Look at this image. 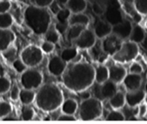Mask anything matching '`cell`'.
I'll return each instance as SVG.
<instances>
[{
  "instance_id": "6da1fadb",
  "label": "cell",
  "mask_w": 147,
  "mask_h": 124,
  "mask_svg": "<svg viewBox=\"0 0 147 124\" xmlns=\"http://www.w3.org/2000/svg\"><path fill=\"white\" fill-rule=\"evenodd\" d=\"M68 90L79 93L88 90L95 82V67L86 62H70L61 75Z\"/></svg>"
},
{
  "instance_id": "7a4b0ae2",
  "label": "cell",
  "mask_w": 147,
  "mask_h": 124,
  "mask_svg": "<svg viewBox=\"0 0 147 124\" xmlns=\"http://www.w3.org/2000/svg\"><path fill=\"white\" fill-rule=\"evenodd\" d=\"M64 100L63 91L54 83L42 84L36 91V106L42 111L57 110L61 108Z\"/></svg>"
},
{
  "instance_id": "3957f363",
  "label": "cell",
  "mask_w": 147,
  "mask_h": 124,
  "mask_svg": "<svg viewBox=\"0 0 147 124\" xmlns=\"http://www.w3.org/2000/svg\"><path fill=\"white\" fill-rule=\"evenodd\" d=\"M24 21L26 25L37 35H44L52 24L48 9L32 4L24 11Z\"/></svg>"
},
{
  "instance_id": "277c9868",
  "label": "cell",
  "mask_w": 147,
  "mask_h": 124,
  "mask_svg": "<svg viewBox=\"0 0 147 124\" xmlns=\"http://www.w3.org/2000/svg\"><path fill=\"white\" fill-rule=\"evenodd\" d=\"M80 119L84 121L98 120L101 117L103 106L101 100L98 98L90 97L82 100L78 108Z\"/></svg>"
},
{
  "instance_id": "5b68a950",
  "label": "cell",
  "mask_w": 147,
  "mask_h": 124,
  "mask_svg": "<svg viewBox=\"0 0 147 124\" xmlns=\"http://www.w3.org/2000/svg\"><path fill=\"white\" fill-rule=\"evenodd\" d=\"M139 53V45L130 40H125L119 51L112 56V59L118 63H127L133 61Z\"/></svg>"
},
{
  "instance_id": "8992f818",
  "label": "cell",
  "mask_w": 147,
  "mask_h": 124,
  "mask_svg": "<svg viewBox=\"0 0 147 124\" xmlns=\"http://www.w3.org/2000/svg\"><path fill=\"white\" fill-rule=\"evenodd\" d=\"M20 57L27 67H36L42 62L44 53L40 47L35 44H30L22 50Z\"/></svg>"
},
{
  "instance_id": "52a82bcc",
  "label": "cell",
  "mask_w": 147,
  "mask_h": 124,
  "mask_svg": "<svg viewBox=\"0 0 147 124\" xmlns=\"http://www.w3.org/2000/svg\"><path fill=\"white\" fill-rule=\"evenodd\" d=\"M20 83L23 88L37 90L43 84V75L35 67H27L21 73Z\"/></svg>"
},
{
  "instance_id": "ba28073f",
  "label": "cell",
  "mask_w": 147,
  "mask_h": 124,
  "mask_svg": "<svg viewBox=\"0 0 147 124\" xmlns=\"http://www.w3.org/2000/svg\"><path fill=\"white\" fill-rule=\"evenodd\" d=\"M96 42L97 37L93 30H90L86 27L72 44L78 47L79 50H88L92 48Z\"/></svg>"
},
{
  "instance_id": "9c48e42d",
  "label": "cell",
  "mask_w": 147,
  "mask_h": 124,
  "mask_svg": "<svg viewBox=\"0 0 147 124\" xmlns=\"http://www.w3.org/2000/svg\"><path fill=\"white\" fill-rule=\"evenodd\" d=\"M100 40H101L100 44H101L102 50L108 56L111 57H112L115 53L119 51L123 42L122 39H121L114 33H111Z\"/></svg>"
},
{
  "instance_id": "30bf717a",
  "label": "cell",
  "mask_w": 147,
  "mask_h": 124,
  "mask_svg": "<svg viewBox=\"0 0 147 124\" xmlns=\"http://www.w3.org/2000/svg\"><path fill=\"white\" fill-rule=\"evenodd\" d=\"M67 63L60 57L55 55L50 57L47 63V71L51 75L59 77L63 74L67 67Z\"/></svg>"
},
{
  "instance_id": "8fae6325",
  "label": "cell",
  "mask_w": 147,
  "mask_h": 124,
  "mask_svg": "<svg viewBox=\"0 0 147 124\" xmlns=\"http://www.w3.org/2000/svg\"><path fill=\"white\" fill-rule=\"evenodd\" d=\"M71 11L67 8H61L55 14L57 23L55 27L60 34H65L69 26V19L71 15Z\"/></svg>"
},
{
  "instance_id": "7c38bea8",
  "label": "cell",
  "mask_w": 147,
  "mask_h": 124,
  "mask_svg": "<svg viewBox=\"0 0 147 124\" xmlns=\"http://www.w3.org/2000/svg\"><path fill=\"white\" fill-rule=\"evenodd\" d=\"M133 29V24L128 20H123L121 22L113 26L112 33L119 36L121 39L125 41L129 38Z\"/></svg>"
},
{
  "instance_id": "4fadbf2b",
  "label": "cell",
  "mask_w": 147,
  "mask_h": 124,
  "mask_svg": "<svg viewBox=\"0 0 147 124\" xmlns=\"http://www.w3.org/2000/svg\"><path fill=\"white\" fill-rule=\"evenodd\" d=\"M126 105L131 108L137 107L139 104L144 101L146 91L145 90L139 89L133 91H126Z\"/></svg>"
},
{
  "instance_id": "5bb4252c",
  "label": "cell",
  "mask_w": 147,
  "mask_h": 124,
  "mask_svg": "<svg viewBox=\"0 0 147 124\" xmlns=\"http://www.w3.org/2000/svg\"><path fill=\"white\" fill-rule=\"evenodd\" d=\"M109 70V80L114 82L116 84L123 83L125 77L127 75V70L123 66L119 64H111L108 66Z\"/></svg>"
},
{
  "instance_id": "9a60e30c",
  "label": "cell",
  "mask_w": 147,
  "mask_h": 124,
  "mask_svg": "<svg viewBox=\"0 0 147 124\" xmlns=\"http://www.w3.org/2000/svg\"><path fill=\"white\" fill-rule=\"evenodd\" d=\"M124 86L126 91H133L141 88L142 84V77L141 74L127 73L122 83Z\"/></svg>"
},
{
  "instance_id": "2e32d148",
  "label": "cell",
  "mask_w": 147,
  "mask_h": 124,
  "mask_svg": "<svg viewBox=\"0 0 147 124\" xmlns=\"http://www.w3.org/2000/svg\"><path fill=\"white\" fill-rule=\"evenodd\" d=\"M113 25L108 22L106 20H98L95 24L93 31L96 37L98 40H102L109 34H111Z\"/></svg>"
},
{
  "instance_id": "e0dca14e",
  "label": "cell",
  "mask_w": 147,
  "mask_h": 124,
  "mask_svg": "<svg viewBox=\"0 0 147 124\" xmlns=\"http://www.w3.org/2000/svg\"><path fill=\"white\" fill-rule=\"evenodd\" d=\"M99 86H100L99 93L100 95V100H109L118 91V84L109 79L103 84Z\"/></svg>"
},
{
  "instance_id": "ac0fdd59",
  "label": "cell",
  "mask_w": 147,
  "mask_h": 124,
  "mask_svg": "<svg viewBox=\"0 0 147 124\" xmlns=\"http://www.w3.org/2000/svg\"><path fill=\"white\" fill-rule=\"evenodd\" d=\"M15 38V34L10 29L0 28V53L12 44Z\"/></svg>"
},
{
  "instance_id": "d6986e66",
  "label": "cell",
  "mask_w": 147,
  "mask_h": 124,
  "mask_svg": "<svg viewBox=\"0 0 147 124\" xmlns=\"http://www.w3.org/2000/svg\"><path fill=\"white\" fill-rule=\"evenodd\" d=\"M109 79V70L108 66L99 64L95 67V82L101 85Z\"/></svg>"
},
{
  "instance_id": "ffe728a7",
  "label": "cell",
  "mask_w": 147,
  "mask_h": 124,
  "mask_svg": "<svg viewBox=\"0 0 147 124\" xmlns=\"http://www.w3.org/2000/svg\"><path fill=\"white\" fill-rule=\"evenodd\" d=\"M109 105L112 109L120 110L123 108L126 104V94L121 91L118 90L115 95H113L110 99H109Z\"/></svg>"
},
{
  "instance_id": "44dd1931",
  "label": "cell",
  "mask_w": 147,
  "mask_h": 124,
  "mask_svg": "<svg viewBox=\"0 0 147 124\" xmlns=\"http://www.w3.org/2000/svg\"><path fill=\"white\" fill-rule=\"evenodd\" d=\"M87 27L80 24H73V25H69L66 30L65 35L66 40L67 42L73 43L76 39L79 37L82 32L85 30Z\"/></svg>"
},
{
  "instance_id": "7402d4cb",
  "label": "cell",
  "mask_w": 147,
  "mask_h": 124,
  "mask_svg": "<svg viewBox=\"0 0 147 124\" xmlns=\"http://www.w3.org/2000/svg\"><path fill=\"white\" fill-rule=\"evenodd\" d=\"M145 37H146V32L144 29L137 23L133 24V29L129 36V40L139 44L145 40Z\"/></svg>"
},
{
  "instance_id": "603a6c76",
  "label": "cell",
  "mask_w": 147,
  "mask_h": 124,
  "mask_svg": "<svg viewBox=\"0 0 147 124\" xmlns=\"http://www.w3.org/2000/svg\"><path fill=\"white\" fill-rule=\"evenodd\" d=\"M87 0H68L66 4L67 7L71 13L84 12L87 8Z\"/></svg>"
},
{
  "instance_id": "cb8c5ba5",
  "label": "cell",
  "mask_w": 147,
  "mask_h": 124,
  "mask_svg": "<svg viewBox=\"0 0 147 124\" xmlns=\"http://www.w3.org/2000/svg\"><path fill=\"white\" fill-rule=\"evenodd\" d=\"M90 23V18L83 12L72 13L69 19V25L80 24L88 27Z\"/></svg>"
},
{
  "instance_id": "d4e9b609",
  "label": "cell",
  "mask_w": 147,
  "mask_h": 124,
  "mask_svg": "<svg viewBox=\"0 0 147 124\" xmlns=\"http://www.w3.org/2000/svg\"><path fill=\"white\" fill-rule=\"evenodd\" d=\"M78 50L79 49L74 45L66 47L62 50L60 56L67 63H70L74 61L75 59L77 57L78 55Z\"/></svg>"
},
{
  "instance_id": "484cf974",
  "label": "cell",
  "mask_w": 147,
  "mask_h": 124,
  "mask_svg": "<svg viewBox=\"0 0 147 124\" xmlns=\"http://www.w3.org/2000/svg\"><path fill=\"white\" fill-rule=\"evenodd\" d=\"M78 108L79 106L77 100L73 98H67L63 101L61 106V110L63 113L75 115L78 111Z\"/></svg>"
},
{
  "instance_id": "4316f807",
  "label": "cell",
  "mask_w": 147,
  "mask_h": 124,
  "mask_svg": "<svg viewBox=\"0 0 147 124\" xmlns=\"http://www.w3.org/2000/svg\"><path fill=\"white\" fill-rule=\"evenodd\" d=\"M36 91L34 90L22 88L20 91V99L22 105H30L35 101Z\"/></svg>"
},
{
  "instance_id": "83f0119b",
  "label": "cell",
  "mask_w": 147,
  "mask_h": 124,
  "mask_svg": "<svg viewBox=\"0 0 147 124\" xmlns=\"http://www.w3.org/2000/svg\"><path fill=\"white\" fill-rule=\"evenodd\" d=\"M43 36H44L45 40H47L55 44H57L60 40V33L56 28L55 24L52 23Z\"/></svg>"
},
{
  "instance_id": "f1b7e54d",
  "label": "cell",
  "mask_w": 147,
  "mask_h": 124,
  "mask_svg": "<svg viewBox=\"0 0 147 124\" xmlns=\"http://www.w3.org/2000/svg\"><path fill=\"white\" fill-rule=\"evenodd\" d=\"M104 15H106L105 20H106L108 22H109L113 26L121 22L124 20L121 12L120 11H117V10H108L107 9Z\"/></svg>"
},
{
  "instance_id": "f546056e",
  "label": "cell",
  "mask_w": 147,
  "mask_h": 124,
  "mask_svg": "<svg viewBox=\"0 0 147 124\" xmlns=\"http://www.w3.org/2000/svg\"><path fill=\"white\" fill-rule=\"evenodd\" d=\"M91 9L93 12L98 17H101L106 13L107 7L105 2L97 0H93L91 4Z\"/></svg>"
},
{
  "instance_id": "4dcf8cb0",
  "label": "cell",
  "mask_w": 147,
  "mask_h": 124,
  "mask_svg": "<svg viewBox=\"0 0 147 124\" xmlns=\"http://www.w3.org/2000/svg\"><path fill=\"white\" fill-rule=\"evenodd\" d=\"M1 54L4 58L9 63H12L17 58V50L13 44H11L5 50L1 52Z\"/></svg>"
},
{
  "instance_id": "1f68e13d",
  "label": "cell",
  "mask_w": 147,
  "mask_h": 124,
  "mask_svg": "<svg viewBox=\"0 0 147 124\" xmlns=\"http://www.w3.org/2000/svg\"><path fill=\"white\" fill-rule=\"evenodd\" d=\"M13 22L14 19L10 13H0V28L10 29Z\"/></svg>"
},
{
  "instance_id": "d6a6232c",
  "label": "cell",
  "mask_w": 147,
  "mask_h": 124,
  "mask_svg": "<svg viewBox=\"0 0 147 124\" xmlns=\"http://www.w3.org/2000/svg\"><path fill=\"white\" fill-rule=\"evenodd\" d=\"M106 120L107 121H123L126 120V116L119 110L112 109L108 113Z\"/></svg>"
},
{
  "instance_id": "836d02e7",
  "label": "cell",
  "mask_w": 147,
  "mask_h": 124,
  "mask_svg": "<svg viewBox=\"0 0 147 124\" xmlns=\"http://www.w3.org/2000/svg\"><path fill=\"white\" fill-rule=\"evenodd\" d=\"M34 111L30 105H23V107L21 111V119L22 120L29 121H32L34 117Z\"/></svg>"
},
{
  "instance_id": "e575fe53",
  "label": "cell",
  "mask_w": 147,
  "mask_h": 124,
  "mask_svg": "<svg viewBox=\"0 0 147 124\" xmlns=\"http://www.w3.org/2000/svg\"><path fill=\"white\" fill-rule=\"evenodd\" d=\"M135 10L142 16H147V0H134Z\"/></svg>"
},
{
  "instance_id": "d590c367",
  "label": "cell",
  "mask_w": 147,
  "mask_h": 124,
  "mask_svg": "<svg viewBox=\"0 0 147 124\" xmlns=\"http://www.w3.org/2000/svg\"><path fill=\"white\" fill-rule=\"evenodd\" d=\"M12 107L11 104L7 101H0V119L2 120L4 118L11 114Z\"/></svg>"
},
{
  "instance_id": "8d00e7d4",
  "label": "cell",
  "mask_w": 147,
  "mask_h": 124,
  "mask_svg": "<svg viewBox=\"0 0 147 124\" xmlns=\"http://www.w3.org/2000/svg\"><path fill=\"white\" fill-rule=\"evenodd\" d=\"M11 82L8 78L5 76H0V94L7 93L11 88Z\"/></svg>"
},
{
  "instance_id": "74e56055",
  "label": "cell",
  "mask_w": 147,
  "mask_h": 124,
  "mask_svg": "<svg viewBox=\"0 0 147 124\" xmlns=\"http://www.w3.org/2000/svg\"><path fill=\"white\" fill-rule=\"evenodd\" d=\"M40 48L44 54H51L55 49V44L50 41H47V40H45L42 42Z\"/></svg>"
},
{
  "instance_id": "f35d334b",
  "label": "cell",
  "mask_w": 147,
  "mask_h": 124,
  "mask_svg": "<svg viewBox=\"0 0 147 124\" xmlns=\"http://www.w3.org/2000/svg\"><path fill=\"white\" fill-rule=\"evenodd\" d=\"M11 64H12V66L13 67H14V70H15L17 73H20V74L22 73L27 68V65L23 63V61L21 60V58H20V57H17Z\"/></svg>"
},
{
  "instance_id": "ab89813d",
  "label": "cell",
  "mask_w": 147,
  "mask_h": 124,
  "mask_svg": "<svg viewBox=\"0 0 147 124\" xmlns=\"http://www.w3.org/2000/svg\"><path fill=\"white\" fill-rule=\"evenodd\" d=\"M9 97L13 101H17L20 99V94L21 90L17 83H14L9 90Z\"/></svg>"
},
{
  "instance_id": "60d3db41",
  "label": "cell",
  "mask_w": 147,
  "mask_h": 124,
  "mask_svg": "<svg viewBox=\"0 0 147 124\" xmlns=\"http://www.w3.org/2000/svg\"><path fill=\"white\" fill-rule=\"evenodd\" d=\"M54 1L55 0H31V2L37 7L48 8Z\"/></svg>"
},
{
  "instance_id": "b9f144b4",
  "label": "cell",
  "mask_w": 147,
  "mask_h": 124,
  "mask_svg": "<svg viewBox=\"0 0 147 124\" xmlns=\"http://www.w3.org/2000/svg\"><path fill=\"white\" fill-rule=\"evenodd\" d=\"M129 73L134 74H142L143 73V67L139 63H133L129 67Z\"/></svg>"
},
{
  "instance_id": "7bdbcfd3",
  "label": "cell",
  "mask_w": 147,
  "mask_h": 124,
  "mask_svg": "<svg viewBox=\"0 0 147 124\" xmlns=\"http://www.w3.org/2000/svg\"><path fill=\"white\" fill-rule=\"evenodd\" d=\"M57 121H77V119L75 115L63 113L57 117Z\"/></svg>"
},
{
  "instance_id": "ee69618b",
  "label": "cell",
  "mask_w": 147,
  "mask_h": 124,
  "mask_svg": "<svg viewBox=\"0 0 147 124\" xmlns=\"http://www.w3.org/2000/svg\"><path fill=\"white\" fill-rule=\"evenodd\" d=\"M11 7V4L9 0H0V13L9 12Z\"/></svg>"
},
{
  "instance_id": "f6af8a7d",
  "label": "cell",
  "mask_w": 147,
  "mask_h": 124,
  "mask_svg": "<svg viewBox=\"0 0 147 124\" xmlns=\"http://www.w3.org/2000/svg\"><path fill=\"white\" fill-rule=\"evenodd\" d=\"M147 114V104L146 103H142L138 106V114L139 118H144Z\"/></svg>"
},
{
  "instance_id": "bcb514c9",
  "label": "cell",
  "mask_w": 147,
  "mask_h": 124,
  "mask_svg": "<svg viewBox=\"0 0 147 124\" xmlns=\"http://www.w3.org/2000/svg\"><path fill=\"white\" fill-rule=\"evenodd\" d=\"M79 96H80V98H81L82 100H86V99L92 97L91 95H90V93L88 90H83L81 92H79Z\"/></svg>"
},
{
  "instance_id": "7dc6e473",
  "label": "cell",
  "mask_w": 147,
  "mask_h": 124,
  "mask_svg": "<svg viewBox=\"0 0 147 124\" xmlns=\"http://www.w3.org/2000/svg\"><path fill=\"white\" fill-rule=\"evenodd\" d=\"M55 1L61 8H63V7H65L66 4L67 3L68 0H55Z\"/></svg>"
},
{
  "instance_id": "c3c4849f",
  "label": "cell",
  "mask_w": 147,
  "mask_h": 124,
  "mask_svg": "<svg viewBox=\"0 0 147 124\" xmlns=\"http://www.w3.org/2000/svg\"><path fill=\"white\" fill-rule=\"evenodd\" d=\"M17 119L14 118V116H10V114L8 115L7 116H6L5 118L2 119V121H17Z\"/></svg>"
},
{
  "instance_id": "681fc988",
  "label": "cell",
  "mask_w": 147,
  "mask_h": 124,
  "mask_svg": "<svg viewBox=\"0 0 147 124\" xmlns=\"http://www.w3.org/2000/svg\"><path fill=\"white\" fill-rule=\"evenodd\" d=\"M144 102L147 104V93L146 94V96H145V98H144Z\"/></svg>"
},
{
  "instance_id": "f907efd6",
  "label": "cell",
  "mask_w": 147,
  "mask_h": 124,
  "mask_svg": "<svg viewBox=\"0 0 147 124\" xmlns=\"http://www.w3.org/2000/svg\"><path fill=\"white\" fill-rule=\"evenodd\" d=\"M145 91H146V93H147V82H146V85H145Z\"/></svg>"
},
{
  "instance_id": "816d5d0a",
  "label": "cell",
  "mask_w": 147,
  "mask_h": 124,
  "mask_svg": "<svg viewBox=\"0 0 147 124\" xmlns=\"http://www.w3.org/2000/svg\"><path fill=\"white\" fill-rule=\"evenodd\" d=\"M97 1H103V2H106V1H107L108 0H97Z\"/></svg>"
},
{
  "instance_id": "f5cc1de1",
  "label": "cell",
  "mask_w": 147,
  "mask_h": 124,
  "mask_svg": "<svg viewBox=\"0 0 147 124\" xmlns=\"http://www.w3.org/2000/svg\"><path fill=\"white\" fill-rule=\"evenodd\" d=\"M146 29H147V20H146Z\"/></svg>"
},
{
  "instance_id": "db71d44e",
  "label": "cell",
  "mask_w": 147,
  "mask_h": 124,
  "mask_svg": "<svg viewBox=\"0 0 147 124\" xmlns=\"http://www.w3.org/2000/svg\"><path fill=\"white\" fill-rule=\"evenodd\" d=\"M0 65H1V63H0Z\"/></svg>"
}]
</instances>
